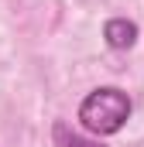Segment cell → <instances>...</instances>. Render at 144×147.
I'll list each match as a JSON object with an SVG mask.
<instances>
[{"label":"cell","mask_w":144,"mask_h":147,"mask_svg":"<svg viewBox=\"0 0 144 147\" xmlns=\"http://www.w3.org/2000/svg\"><path fill=\"white\" fill-rule=\"evenodd\" d=\"M52 137H55V147H103L100 140H89V137H82V134L69 130L62 120L52 127Z\"/></svg>","instance_id":"3"},{"label":"cell","mask_w":144,"mask_h":147,"mask_svg":"<svg viewBox=\"0 0 144 147\" xmlns=\"http://www.w3.org/2000/svg\"><path fill=\"white\" fill-rule=\"evenodd\" d=\"M103 38L113 51H127L134 41H137V24L127 21V17H110L103 24Z\"/></svg>","instance_id":"2"},{"label":"cell","mask_w":144,"mask_h":147,"mask_svg":"<svg viewBox=\"0 0 144 147\" xmlns=\"http://www.w3.org/2000/svg\"><path fill=\"white\" fill-rule=\"evenodd\" d=\"M130 120V96L117 86H100L79 103V123L93 137H110Z\"/></svg>","instance_id":"1"}]
</instances>
